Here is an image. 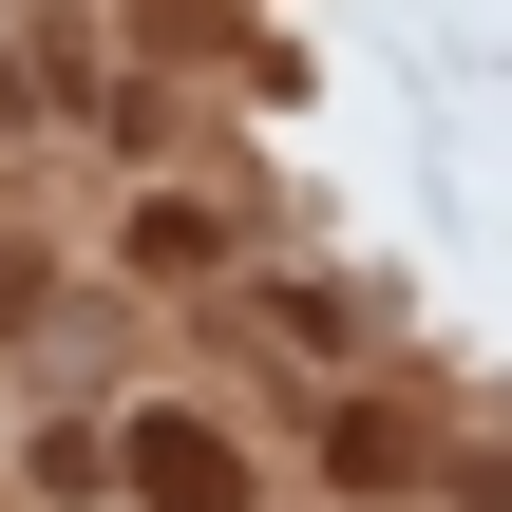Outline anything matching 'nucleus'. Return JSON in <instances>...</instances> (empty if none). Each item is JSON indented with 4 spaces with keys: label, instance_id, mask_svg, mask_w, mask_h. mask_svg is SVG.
Masks as SVG:
<instances>
[{
    "label": "nucleus",
    "instance_id": "obj_1",
    "mask_svg": "<svg viewBox=\"0 0 512 512\" xmlns=\"http://www.w3.org/2000/svg\"><path fill=\"white\" fill-rule=\"evenodd\" d=\"M133 494L152 512H247V456H228L209 418H152V437H133Z\"/></svg>",
    "mask_w": 512,
    "mask_h": 512
}]
</instances>
